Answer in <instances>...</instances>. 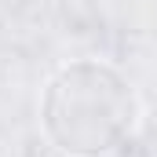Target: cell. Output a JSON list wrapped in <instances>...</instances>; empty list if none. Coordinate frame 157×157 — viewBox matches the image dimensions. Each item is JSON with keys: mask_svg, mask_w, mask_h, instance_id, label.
Instances as JSON below:
<instances>
[{"mask_svg": "<svg viewBox=\"0 0 157 157\" xmlns=\"http://www.w3.org/2000/svg\"><path fill=\"white\" fill-rule=\"evenodd\" d=\"M40 124L62 157H113L139 128V99L121 70L80 59L48 80Z\"/></svg>", "mask_w": 157, "mask_h": 157, "instance_id": "cell-1", "label": "cell"}]
</instances>
